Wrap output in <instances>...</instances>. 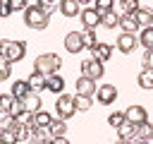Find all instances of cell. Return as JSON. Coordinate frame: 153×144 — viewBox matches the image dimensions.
Masks as SVG:
<instances>
[{
    "label": "cell",
    "mask_w": 153,
    "mask_h": 144,
    "mask_svg": "<svg viewBox=\"0 0 153 144\" xmlns=\"http://www.w3.org/2000/svg\"><path fill=\"white\" fill-rule=\"evenodd\" d=\"M120 10H122V14H136L141 10V2L139 0H120Z\"/></svg>",
    "instance_id": "484cf974"
},
{
    "label": "cell",
    "mask_w": 153,
    "mask_h": 144,
    "mask_svg": "<svg viewBox=\"0 0 153 144\" xmlns=\"http://www.w3.org/2000/svg\"><path fill=\"white\" fill-rule=\"evenodd\" d=\"M26 84H29V89H31L33 94H38V91L45 89V74H41V72H31V74L26 77Z\"/></svg>",
    "instance_id": "9a60e30c"
},
{
    "label": "cell",
    "mask_w": 153,
    "mask_h": 144,
    "mask_svg": "<svg viewBox=\"0 0 153 144\" xmlns=\"http://www.w3.org/2000/svg\"><path fill=\"white\" fill-rule=\"evenodd\" d=\"M0 55L7 62H19L26 55V41H12V38H2L0 41Z\"/></svg>",
    "instance_id": "7a4b0ae2"
},
{
    "label": "cell",
    "mask_w": 153,
    "mask_h": 144,
    "mask_svg": "<svg viewBox=\"0 0 153 144\" xmlns=\"http://www.w3.org/2000/svg\"><path fill=\"white\" fill-rule=\"evenodd\" d=\"M12 62H7L2 55H0V82H5V79H10V74H12V67H10Z\"/></svg>",
    "instance_id": "e575fe53"
},
{
    "label": "cell",
    "mask_w": 153,
    "mask_h": 144,
    "mask_svg": "<svg viewBox=\"0 0 153 144\" xmlns=\"http://www.w3.org/2000/svg\"><path fill=\"white\" fill-rule=\"evenodd\" d=\"M134 17H136V22H139V26H141V29L153 26V10H151V7H141Z\"/></svg>",
    "instance_id": "d6986e66"
},
{
    "label": "cell",
    "mask_w": 153,
    "mask_h": 144,
    "mask_svg": "<svg viewBox=\"0 0 153 144\" xmlns=\"http://www.w3.org/2000/svg\"><path fill=\"white\" fill-rule=\"evenodd\" d=\"M65 48H67V53H79V50H84L81 31H69V34L65 36Z\"/></svg>",
    "instance_id": "30bf717a"
},
{
    "label": "cell",
    "mask_w": 153,
    "mask_h": 144,
    "mask_svg": "<svg viewBox=\"0 0 153 144\" xmlns=\"http://www.w3.org/2000/svg\"><path fill=\"white\" fill-rule=\"evenodd\" d=\"M139 43H141L146 50H153V26L141 29V34H139Z\"/></svg>",
    "instance_id": "4316f807"
},
{
    "label": "cell",
    "mask_w": 153,
    "mask_h": 144,
    "mask_svg": "<svg viewBox=\"0 0 153 144\" xmlns=\"http://www.w3.org/2000/svg\"><path fill=\"white\" fill-rule=\"evenodd\" d=\"M134 144H153V142H146V139H131Z\"/></svg>",
    "instance_id": "ee69618b"
},
{
    "label": "cell",
    "mask_w": 153,
    "mask_h": 144,
    "mask_svg": "<svg viewBox=\"0 0 153 144\" xmlns=\"http://www.w3.org/2000/svg\"><path fill=\"white\" fill-rule=\"evenodd\" d=\"M136 43H139V38H136L134 34H120V36H117V43H115V46H117V50H120V53L129 55V53H131V50L136 48Z\"/></svg>",
    "instance_id": "9c48e42d"
},
{
    "label": "cell",
    "mask_w": 153,
    "mask_h": 144,
    "mask_svg": "<svg viewBox=\"0 0 153 144\" xmlns=\"http://www.w3.org/2000/svg\"><path fill=\"white\" fill-rule=\"evenodd\" d=\"M14 120H17V125H29V127H31V125H33V113L24 110V113H19Z\"/></svg>",
    "instance_id": "d590c367"
},
{
    "label": "cell",
    "mask_w": 153,
    "mask_h": 144,
    "mask_svg": "<svg viewBox=\"0 0 153 144\" xmlns=\"http://www.w3.org/2000/svg\"><path fill=\"white\" fill-rule=\"evenodd\" d=\"M124 120H127V118H124V110H115V113H110V115H108V125H110V127H115V130H117Z\"/></svg>",
    "instance_id": "4dcf8cb0"
},
{
    "label": "cell",
    "mask_w": 153,
    "mask_h": 144,
    "mask_svg": "<svg viewBox=\"0 0 153 144\" xmlns=\"http://www.w3.org/2000/svg\"><path fill=\"white\" fill-rule=\"evenodd\" d=\"M10 14H12V7H10L7 2H2V5H0V19H5V17H10Z\"/></svg>",
    "instance_id": "60d3db41"
},
{
    "label": "cell",
    "mask_w": 153,
    "mask_h": 144,
    "mask_svg": "<svg viewBox=\"0 0 153 144\" xmlns=\"http://www.w3.org/2000/svg\"><path fill=\"white\" fill-rule=\"evenodd\" d=\"M14 134H17V139H19L22 144H26V142L31 139V127H29V125H17V127H14Z\"/></svg>",
    "instance_id": "f546056e"
},
{
    "label": "cell",
    "mask_w": 153,
    "mask_h": 144,
    "mask_svg": "<svg viewBox=\"0 0 153 144\" xmlns=\"http://www.w3.org/2000/svg\"><path fill=\"white\" fill-rule=\"evenodd\" d=\"M50 122H53V115L45 113V110H38V113H33V125L31 127H50Z\"/></svg>",
    "instance_id": "cb8c5ba5"
},
{
    "label": "cell",
    "mask_w": 153,
    "mask_h": 144,
    "mask_svg": "<svg viewBox=\"0 0 153 144\" xmlns=\"http://www.w3.org/2000/svg\"><path fill=\"white\" fill-rule=\"evenodd\" d=\"M7 5L12 7V12H19V10L29 7V0H7Z\"/></svg>",
    "instance_id": "74e56055"
},
{
    "label": "cell",
    "mask_w": 153,
    "mask_h": 144,
    "mask_svg": "<svg viewBox=\"0 0 153 144\" xmlns=\"http://www.w3.org/2000/svg\"><path fill=\"white\" fill-rule=\"evenodd\" d=\"M24 110H26V108H24V101H22V98H14V103H12V108H10V115L17 118V115L24 113Z\"/></svg>",
    "instance_id": "8d00e7d4"
},
{
    "label": "cell",
    "mask_w": 153,
    "mask_h": 144,
    "mask_svg": "<svg viewBox=\"0 0 153 144\" xmlns=\"http://www.w3.org/2000/svg\"><path fill=\"white\" fill-rule=\"evenodd\" d=\"M17 134L14 130H0V144H17Z\"/></svg>",
    "instance_id": "d6a6232c"
},
{
    "label": "cell",
    "mask_w": 153,
    "mask_h": 144,
    "mask_svg": "<svg viewBox=\"0 0 153 144\" xmlns=\"http://www.w3.org/2000/svg\"><path fill=\"white\" fill-rule=\"evenodd\" d=\"M117 137H120V139H129V142L136 139V125L129 122V120H124V122L117 127Z\"/></svg>",
    "instance_id": "ac0fdd59"
},
{
    "label": "cell",
    "mask_w": 153,
    "mask_h": 144,
    "mask_svg": "<svg viewBox=\"0 0 153 144\" xmlns=\"http://www.w3.org/2000/svg\"><path fill=\"white\" fill-rule=\"evenodd\" d=\"M10 94H12L14 98H24V96H29V94H31V89H29L26 79H17V82H12V89H10Z\"/></svg>",
    "instance_id": "ffe728a7"
},
{
    "label": "cell",
    "mask_w": 153,
    "mask_h": 144,
    "mask_svg": "<svg viewBox=\"0 0 153 144\" xmlns=\"http://www.w3.org/2000/svg\"><path fill=\"white\" fill-rule=\"evenodd\" d=\"M45 89L60 96V94L65 91V79H62L60 74H50V77H45Z\"/></svg>",
    "instance_id": "2e32d148"
},
{
    "label": "cell",
    "mask_w": 153,
    "mask_h": 144,
    "mask_svg": "<svg viewBox=\"0 0 153 144\" xmlns=\"http://www.w3.org/2000/svg\"><path fill=\"white\" fill-rule=\"evenodd\" d=\"M57 10H60L65 17H76V14H81V5H79L76 0H60V2H57Z\"/></svg>",
    "instance_id": "4fadbf2b"
},
{
    "label": "cell",
    "mask_w": 153,
    "mask_h": 144,
    "mask_svg": "<svg viewBox=\"0 0 153 144\" xmlns=\"http://www.w3.org/2000/svg\"><path fill=\"white\" fill-rule=\"evenodd\" d=\"M62 67V58L57 53H41L36 60H33V72H41L45 77L50 74H57V70Z\"/></svg>",
    "instance_id": "6da1fadb"
},
{
    "label": "cell",
    "mask_w": 153,
    "mask_h": 144,
    "mask_svg": "<svg viewBox=\"0 0 153 144\" xmlns=\"http://www.w3.org/2000/svg\"><path fill=\"white\" fill-rule=\"evenodd\" d=\"M2 2H5V0H0V5H2Z\"/></svg>",
    "instance_id": "7dc6e473"
},
{
    "label": "cell",
    "mask_w": 153,
    "mask_h": 144,
    "mask_svg": "<svg viewBox=\"0 0 153 144\" xmlns=\"http://www.w3.org/2000/svg\"><path fill=\"white\" fill-rule=\"evenodd\" d=\"M100 14H105V12H110V10H115V0H96V5H93Z\"/></svg>",
    "instance_id": "836d02e7"
},
{
    "label": "cell",
    "mask_w": 153,
    "mask_h": 144,
    "mask_svg": "<svg viewBox=\"0 0 153 144\" xmlns=\"http://www.w3.org/2000/svg\"><path fill=\"white\" fill-rule=\"evenodd\" d=\"M117 144H134V142H129V139H120Z\"/></svg>",
    "instance_id": "f6af8a7d"
},
{
    "label": "cell",
    "mask_w": 153,
    "mask_h": 144,
    "mask_svg": "<svg viewBox=\"0 0 153 144\" xmlns=\"http://www.w3.org/2000/svg\"><path fill=\"white\" fill-rule=\"evenodd\" d=\"M103 65L105 62H100L96 58H86V60H81V74L88 77V79H100L105 74V67Z\"/></svg>",
    "instance_id": "5b68a950"
},
{
    "label": "cell",
    "mask_w": 153,
    "mask_h": 144,
    "mask_svg": "<svg viewBox=\"0 0 153 144\" xmlns=\"http://www.w3.org/2000/svg\"><path fill=\"white\" fill-rule=\"evenodd\" d=\"M38 5H41V10H43L48 17H50L53 10H55V2H53V0H38Z\"/></svg>",
    "instance_id": "f35d334b"
},
{
    "label": "cell",
    "mask_w": 153,
    "mask_h": 144,
    "mask_svg": "<svg viewBox=\"0 0 153 144\" xmlns=\"http://www.w3.org/2000/svg\"><path fill=\"white\" fill-rule=\"evenodd\" d=\"M120 17H122V14H117L115 10H110V12L100 14V24H103L105 29H115V26H120Z\"/></svg>",
    "instance_id": "44dd1931"
},
{
    "label": "cell",
    "mask_w": 153,
    "mask_h": 144,
    "mask_svg": "<svg viewBox=\"0 0 153 144\" xmlns=\"http://www.w3.org/2000/svg\"><path fill=\"white\" fill-rule=\"evenodd\" d=\"M55 110H57V118L69 120V118L76 113L74 96H69V94H60V96H57V101H55Z\"/></svg>",
    "instance_id": "277c9868"
},
{
    "label": "cell",
    "mask_w": 153,
    "mask_h": 144,
    "mask_svg": "<svg viewBox=\"0 0 153 144\" xmlns=\"http://www.w3.org/2000/svg\"><path fill=\"white\" fill-rule=\"evenodd\" d=\"M79 17H81V24H84V29H91V31H96V26L100 24V12H98L96 7H84Z\"/></svg>",
    "instance_id": "52a82bcc"
},
{
    "label": "cell",
    "mask_w": 153,
    "mask_h": 144,
    "mask_svg": "<svg viewBox=\"0 0 153 144\" xmlns=\"http://www.w3.org/2000/svg\"><path fill=\"white\" fill-rule=\"evenodd\" d=\"M120 29H122V34H136V29H141V26H139L134 14H122L120 17Z\"/></svg>",
    "instance_id": "5bb4252c"
},
{
    "label": "cell",
    "mask_w": 153,
    "mask_h": 144,
    "mask_svg": "<svg viewBox=\"0 0 153 144\" xmlns=\"http://www.w3.org/2000/svg\"><path fill=\"white\" fill-rule=\"evenodd\" d=\"M124 118H127L129 122H134V125H141V122H146V120H148V113H146V108H143V106L134 103V106H129V108L124 110Z\"/></svg>",
    "instance_id": "ba28073f"
},
{
    "label": "cell",
    "mask_w": 153,
    "mask_h": 144,
    "mask_svg": "<svg viewBox=\"0 0 153 144\" xmlns=\"http://www.w3.org/2000/svg\"><path fill=\"white\" fill-rule=\"evenodd\" d=\"M91 58H96V60H100V62H108V60L112 58V46L98 41V43L91 48Z\"/></svg>",
    "instance_id": "8fae6325"
},
{
    "label": "cell",
    "mask_w": 153,
    "mask_h": 144,
    "mask_svg": "<svg viewBox=\"0 0 153 144\" xmlns=\"http://www.w3.org/2000/svg\"><path fill=\"white\" fill-rule=\"evenodd\" d=\"M48 144H69V139H67V137H53Z\"/></svg>",
    "instance_id": "b9f144b4"
},
{
    "label": "cell",
    "mask_w": 153,
    "mask_h": 144,
    "mask_svg": "<svg viewBox=\"0 0 153 144\" xmlns=\"http://www.w3.org/2000/svg\"><path fill=\"white\" fill-rule=\"evenodd\" d=\"M136 139H146V142H153V125L146 120L141 125H136Z\"/></svg>",
    "instance_id": "7402d4cb"
},
{
    "label": "cell",
    "mask_w": 153,
    "mask_h": 144,
    "mask_svg": "<svg viewBox=\"0 0 153 144\" xmlns=\"http://www.w3.org/2000/svg\"><path fill=\"white\" fill-rule=\"evenodd\" d=\"M50 134H53V137H65V134H67V122H65L62 118H53V122H50Z\"/></svg>",
    "instance_id": "d4e9b609"
},
{
    "label": "cell",
    "mask_w": 153,
    "mask_h": 144,
    "mask_svg": "<svg viewBox=\"0 0 153 144\" xmlns=\"http://www.w3.org/2000/svg\"><path fill=\"white\" fill-rule=\"evenodd\" d=\"M81 38H84V48H88V50L98 43V41H96V31H91V29H84V31H81Z\"/></svg>",
    "instance_id": "1f68e13d"
},
{
    "label": "cell",
    "mask_w": 153,
    "mask_h": 144,
    "mask_svg": "<svg viewBox=\"0 0 153 144\" xmlns=\"http://www.w3.org/2000/svg\"><path fill=\"white\" fill-rule=\"evenodd\" d=\"M17 144H22V142H17Z\"/></svg>",
    "instance_id": "c3c4849f"
},
{
    "label": "cell",
    "mask_w": 153,
    "mask_h": 144,
    "mask_svg": "<svg viewBox=\"0 0 153 144\" xmlns=\"http://www.w3.org/2000/svg\"><path fill=\"white\" fill-rule=\"evenodd\" d=\"M48 19H50V17H48L41 7H26V10H24V24H26L29 29L41 31V29L48 26Z\"/></svg>",
    "instance_id": "3957f363"
},
{
    "label": "cell",
    "mask_w": 153,
    "mask_h": 144,
    "mask_svg": "<svg viewBox=\"0 0 153 144\" xmlns=\"http://www.w3.org/2000/svg\"><path fill=\"white\" fill-rule=\"evenodd\" d=\"M74 103H76V110H79V113H86V110H91L93 98H91V96H79V94H74Z\"/></svg>",
    "instance_id": "83f0119b"
},
{
    "label": "cell",
    "mask_w": 153,
    "mask_h": 144,
    "mask_svg": "<svg viewBox=\"0 0 153 144\" xmlns=\"http://www.w3.org/2000/svg\"><path fill=\"white\" fill-rule=\"evenodd\" d=\"M141 62H143V67H146V70H153V50H143Z\"/></svg>",
    "instance_id": "ab89813d"
},
{
    "label": "cell",
    "mask_w": 153,
    "mask_h": 144,
    "mask_svg": "<svg viewBox=\"0 0 153 144\" xmlns=\"http://www.w3.org/2000/svg\"><path fill=\"white\" fill-rule=\"evenodd\" d=\"M14 103L12 94H0V115H10V108Z\"/></svg>",
    "instance_id": "f1b7e54d"
},
{
    "label": "cell",
    "mask_w": 153,
    "mask_h": 144,
    "mask_svg": "<svg viewBox=\"0 0 153 144\" xmlns=\"http://www.w3.org/2000/svg\"><path fill=\"white\" fill-rule=\"evenodd\" d=\"M22 101H24V108H26L29 113H38V110H43V108H41V106H43V101H41V96H38V94H33V91H31L29 96H24Z\"/></svg>",
    "instance_id": "e0dca14e"
},
{
    "label": "cell",
    "mask_w": 153,
    "mask_h": 144,
    "mask_svg": "<svg viewBox=\"0 0 153 144\" xmlns=\"http://www.w3.org/2000/svg\"><path fill=\"white\" fill-rule=\"evenodd\" d=\"M76 2H79V5H88L91 0H76Z\"/></svg>",
    "instance_id": "bcb514c9"
},
{
    "label": "cell",
    "mask_w": 153,
    "mask_h": 144,
    "mask_svg": "<svg viewBox=\"0 0 153 144\" xmlns=\"http://www.w3.org/2000/svg\"><path fill=\"white\" fill-rule=\"evenodd\" d=\"M74 86H76V94H79V96H93L96 89H98V86H96V79H88V77H84V74L76 79Z\"/></svg>",
    "instance_id": "7c38bea8"
},
{
    "label": "cell",
    "mask_w": 153,
    "mask_h": 144,
    "mask_svg": "<svg viewBox=\"0 0 153 144\" xmlns=\"http://www.w3.org/2000/svg\"><path fill=\"white\" fill-rule=\"evenodd\" d=\"M96 98H98V103H103V106L115 103V98H117V86H115V84H100V86L96 89Z\"/></svg>",
    "instance_id": "8992f818"
},
{
    "label": "cell",
    "mask_w": 153,
    "mask_h": 144,
    "mask_svg": "<svg viewBox=\"0 0 153 144\" xmlns=\"http://www.w3.org/2000/svg\"><path fill=\"white\" fill-rule=\"evenodd\" d=\"M136 82H139L141 89L151 91V89H153V70H146V67H143V70L139 72V79H136Z\"/></svg>",
    "instance_id": "603a6c76"
},
{
    "label": "cell",
    "mask_w": 153,
    "mask_h": 144,
    "mask_svg": "<svg viewBox=\"0 0 153 144\" xmlns=\"http://www.w3.org/2000/svg\"><path fill=\"white\" fill-rule=\"evenodd\" d=\"M26 144H45V142H41V139H36V137H31V139H29Z\"/></svg>",
    "instance_id": "7bdbcfd3"
}]
</instances>
